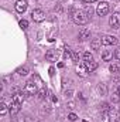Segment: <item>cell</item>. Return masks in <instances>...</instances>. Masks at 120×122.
Masks as SVG:
<instances>
[{
    "instance_id": "ba28073f",
    "label": "cell",
    "mask_w": 120,
    "mask_h": 122,
    "mask_svg": "<svg viewBox=\"0 0 120 122\" xmlns=\"http://www.w3.org/2000/svg\"><path fill=\"white\" fill-rule=\"evenodd\" d=\"M24 97H26V94H24L23 91H21V92H17V94H14V95L11 97V101H13V102H17V104H23Z\"/></svg>"
},
{
    "instance_id": "1f68e13d",
    "label": "cell",
    "mask_w": 120,
    "mask_h": 122,
    "mask_svg": "<svg viewBox=\"0 0 120 122\" xmlns=\"http://www.w3.org/2000/svg\"><path fill=\"white\" fill-rule=\"evenodd\" d=\"M119 115H120V109H119Z\"/></svg>"
},
{
    "instance_id": "7c38bea8",
    "label": "cell",
    "mask_w": 120,
    "mask_h": 122,
    "mask_svg": "<svg viewBox=\"0 0 120 122\" xmlns=\"http://www.w3.org/2000/svg\"><path fill=\"white\" fill-rule=\"evenodd\" d=\"M100 46H102L100 38H95V40H92V43H90V47H92V50H95V51H99V50H100Z\"/></svg>"
},
{
    "instance_id": "8992f818",
    "label": "cell",
    "mask_w": 120,
    "mask_h": 122,
    "mask_svg": "<svg viewBox=\"0 0 120 122\" xmlns=\"http://www.w3.org/2000/svg\"><path fill=\"white\" fill-rule=\"evenodd\" d=\"M23 92H24L26 95H35V94H37V85L32 84V82L30 81V82H27V84L24 85Z\"/></svg>"
},
{
    "instance_id": "3957f363",
    "label": "cell",
    "mask_w": 120,
    "mask_h": 122,
    "mask_svg": "<svg viewBox=\"0 0 120 122\" xmlns=\"http://www.w3.org/2000/svg\"><path fill=\"white\" fill-rule=\"evenodd\" d=\"M31 19H32L35 23H41V21H44V19H45V13H44L41 9H35V10H32V13H31Z\"/></svg>"
},
{
    "instance_id": "277c9868",
    "label": "cell",
    "mask_w": 120,
    "mask_h": 122,
    "mask_svg": "<svg viewBox=\"0 0 120 122\" xmlns=\"http://www.w3.org/2000/svg\"><path fill=\"white\" fill-rule=\"evenodd\" d=\"M109 10H110V6H109V3H106V1L99 3L97 7H96V13H97L99 16H106V14L109 13Z\"/></svg>"
},
{
    "instance_id": "2e32d148",
    "label": "cell",
    "mask_w": 120,
    "mask_h": 122,
    "mask_svg": "<svg viewBox=\"0 0 120 122\" xmlns=\"http://www.w3.org/2000/svg\"><path fill=\"white\" fill-rule=\"evenodd\" d=\"M71 58H72V61H74L75 64H78V62H79V60H81V54H79V51H72Z\"/></svg>"
},
{
    "instance_id": "9c48e42d",
    "label": "cell",
    "mask_w": 120,
    "mask_h": 122,
    "mask_svg": "<svg viewBox=\"0 0 120 122\" xmlns=\"http://www.w3.org/2000/svg\"><path fill=\"white\" fill-rule=\"evenodd\" d=\"M20 108H21V104H17V102H13V101H11L10 114H11V115H17V114L20 112Z\"/></svg>"
},
{
    "instance_id": "484cf974",
    "label": "cell",
    "mask_w": 120,
    "mask_h": 122,
    "mask_svg": "<svg viewBox=\"0 0 120 122\" xmlns=\"http://www.w3.org/2000/svg\"><path fill=\"white\" fill-rule=\"evenodd\" d=\"M102 122H110V118H109V114H105V115H103V119H102Z\"/></svg>"
},
{
    "instance_id": "d4e9b609",
    "label": "cell",
    "mask_w": 120,
    "mask_h": 122,
    "mask_svg": "<svg viewBox=\"0 0 120 122\" xmlns=\"http://www.w3.org/2000/svg\"><path fill=\"white\" fill-rule=\"evenodd\" d=\"M18 74L20 75H27V68H20L18 70Z\"/></svg>"
},
{
    "instance_id": "5b68a950",
    "label": "cell",
    "mask_w": 120,
    "mask_h": 122,
    "mask_svg": "<svg viewBox=\"0 0 120 122\" xmlns=\"http://www.w3.org/2000/svg\"><path fill=\"white\" fill-rule=\"evenodd\" d=\"M109 24L112 29H120V13H113V16H110Z\"/></svg>"
},
{
    "instance_id": "ac0fdd59",
    "label": "cell",
    "mask_w": 120,
    "mask_h": 122,
    "mask_svg": "<svg viewBox=\"0 0 120 122\" xmlns=\"http://www.w3.org/2000/svg\"><path fill=\"white\" fill-rule=\"evenodd\" d=\"M110 99H112V102H115V104H116V102H119V101H120V94L117 91L113 92V94L110 95Z\"/></svg>"
},
{
    "instance_id": "7a4b0ae2",
    "label": "cell",
    "mask_w": 120,
    "mask_h": 122,
    "mask_svg": "<svg viewBox=\"0 0 120 122\" xmlns=\"http://www.w3.org/2000/svg\"><path fill=\"white\" fill-rule=\"evenodd\" d=\"M100 41H102V44H103V46H115V44H117V43H119L117 37L110 36V34H105V36L100 38Z\"/></svg>"
},
{
    "instance_id": "f546056e",
    "label": "cell",
    "mask_w": 120,
    "mask_h": 122,
    "mask_svg": "<svg viewBox=\"0 0 120 122\" xmlns=\"http://www.w3.org/2000/svg\"><path fill=\"white\" fill-rule=\"evenodd\" d=\"M117 92H119V94H120V85H119V88H117Z\"/></svg>"
},
{
    "instance_id": "8fae6325",
    "label": "cell",
    "mask_w": 120,
    "mask_h": 122,
    "mask_svg": "<svg viewBox=\"0 0 120 122\" xmlns=\"http://www.w3.org/2000/svg\"><path fill=\"white\" fill-rule=\"evenodd\" d=\"M90 37V31L88 29H82V30L79 31V40L81 41H85V40H88Z\"/></svg>"
},
{
    "instance_id": "d6986e66",
    "label": "cell",
    "mask_w": 120,
    "mask_h": 122,
    "mask_svg": "<svg viewBox=\"0 0 120 122\" xmlns=\"http://www.w3.org/2000/svg\"><path fill=\"white\" fill-rule=\"evenodd\" d=\"M83 60H85V62H88V61H93V56H92L90 51L83 53Z\"/></svg>"
},
{
    "instance_id": "30bf717a",
    "label": "cell",
    "mask_w": 120,
    "mask_h": 122,
    "mask_svg": "<svg viewBox=\"0 0 120 122\" xmlns=\"http://www.w3.org/2000/svg\"><path fill=\"white\" fill-rule=\"evenodd\" d=\"M57 57H58V54H57V51H55V50H48V51H47V54H45V58H47L48 61H51V62L57 61Z\"/></svg>"
},
{
    "instance_id": "9a60e30c",
    "label": "cell",
    "mask_w": 120,
    "mask_h": 122,
    "mask_svg": "<svg viewBox=\"0 0 120 122\" xmlns=\"http://www.w3.org/2000/svg\"><path fill=\"white\" fill-rule=\"evenodd\" d=\"M112 58H113V53H112L110 50H105L103 54H102V60L103 61H110Z\"/></svg>"
},
{
    "instance_id": "cb8c5ba5",
    "label": "cell",
    "mask_w": 120,
    "mask_h": 122,
    "mask_svg": "<svg viewBox=\"0 0 120 122\" xmlns=\"http://www.w3.org/2000/svg\"><path fill=\"white\" fill-rule=\"evenodd\" d=\"M86 14H88V16H92V14H93V9H92V6H86Z\"/></svg>"
},
{
    "instance_id": "44dd1931",
    "label": "cell",
    "mask_w": 120,
    "mask_h": 122,
    "mask_svg": "<svg viewBox=\"0 0 120 122\" xmlns=\"http://www.w3.org/2000/svg\"><path fill=\"white\" fill-rule=\"evenodd\" d=\"M20 27H21L23 30H26V29L28 27V21H27V20H20Z\"/></svg>"
},
{
    "instance_id": "4316f807",
    "label": "cell",
    "mask_w": 120,
    "mask_h": 122,
    "mask_svg": "<svg viewBox=\"0 0 120 122\" xmlns=\"http://www.w3.org/2000/svg\"><path fill=\"white\" fill-rule=\"evenodd\" d=\"M14 122H26V121H24L23 117H16V118H14Z\"/></svg>"
},
{
    "instance_id": "4dcf8cb0",
    "label": "cell",
    "mask_w": 120,
    "mask_h": 122,
    "mask_svg": "<svg viewBox=\"0 0 120 122\" xmlns=\"http://www.w3.org/2000/svg\"><path fill=\"white\" fill-rule=\"evenodd\" d=\"M82 122H88V121H82Z\"/></svg>"
},
{
    "instance_id": "6da1fadb",
    "label": "cell",
    "mask_w": 120,
    "mask_h": 122,
    "mask_svg": "<svg viewBox=\"0 0 120 122\" xmlns=\"http://www.w3.org/2000/svg\"><path fill=\"white\" fill-rule=\"evenodd\" d=\"M72 20H74V23H76L79 26H85L89 21V16L83 10H75L72 13Z\"/></svg>"
},
{
    "instance_id": "5bb4252c",
    "label": "cell",
    "mask_w": 120,
    "mask_h": 122,
    "mask_svg": "<svg viewBox=\"0 0 120 122\" xmlns=\"http://www.w3.org/2000/svg\"><path fill=\"white\" fill-rule=\"evenodd\" d=\"M85 65H86V68H88V72H93L96 68H97V62L93 60V61H88V62H85Z\"/></svg>"
},
{
    "instance_id": "ffe728a7",
    "label": "cell",
    "mask_w": 120,
    "mask_h": 122,
    "mask_svg": "<svg viewBox=\"0 0 120 122\" xmlns=\"http://www.w3.org/2000/svg\"><path fill=\"white\" fill-rule=\"evenodd\" d=\"M109 70H110V72H119V65L117 64H112L110 67H109Z\"/></svg>"
},
{
    "instance_id": "e0dca14e",
    "label": "cell",
    "mask_w": 120,
    "mask_h": 122,
    "mask_svg": "<svg viewBox=\"0 0 120 122\" xmlns=\"http://www.w3.org/2000/svg\"><path fill=\"white\" fill-rule=\"evenodd\" d=\"M6 114H7V105H6L4 101H1V105H0V115L4 117Z\"/></svg>"
},
{
    "instance_id": "4fadbf2b",
    "label": "cell",
    "mask_w": 120,
    "mask_h": 122,
    "mask_svg": "<svg viewBox=\"0 0 120 122\" xmlns=\"http://www.w3.org/2000/svg\"><path fill=\"white\" fill-rule=\"evenodd\" d=\"M76 72H78L79 77H86V75H88V68H86V65H78Z\"/></svg>"
},
{
    "instance_id": "7402d4cb",
    "label": "cell",
    "mask_w": 120,
    "mask_h": 122,
    "mask_svg": "<svg viewBox=\"0 0 120 122\" xmlns=\"http://www.w3.org/2000/svg\"><path fill=\"white\" fill-rule=\"evenodd\" d=\"M38 95H40V98H41V99H44V98H45V95H47V90H45V88H41V90L38 91Z\"/></svg>"
},
{
    "instance_id": "f1b7e54d",
    "label": "cell",
    "mask_w": 120,
    "mask_h": 122,
    "mask_svg": "<svg viewBox=\"0 0 120 122\" xmlns=\"http://www.w3.org/2000/svg\"><path fill=\"white\" fill-rule=\"evenodd\" d=\"M85 3H93V1H96V0H83Z\"/></svg>"
},
{
    "instance_id": "603a6c76",
    "label": "cell",
    "mask_w": 120,
    "mask_h": 122,
    "mask_svg": "<svg viewBox=\"0 0 120 122\" xmlns=\"http://www.w3.org/2000/svg\"><path fill=\"white\" fill-rule=\"evenodd\" d=\"M68 119H69V121H76V119H78V117H76V114H74V112H71V114H69V115H68Z\"/></svg>"
},
{
    "instance_id": "52a82bcc",
    "label": "cell",
    "mask_w": 120,
    "mask_h": 122,
    "mask_svg": "<svg viewBox=\"0 0 120 122\" xmlns=\"http://www.w3.org/2000/svg\"><path fill=\"white\" fill-rule=\"evenodd\" d=\"M16 10L18 13H24L27 10V1L26 0H17L16 1Z\"/></svg>"
},
{
    "instance_id": "83f0119b",
    "label": "cell",
    "mask_w": 120,
    "mask_h": 122,
    "mask_svg": "<svg viewBox=\"0 0 120 122\" xmlns=\"http://www.w3.org/2000/svg\"><path fill=\"white\" fill-rule=\"evenodd\" d=\"M115 57H116L117 60H120V47L116 50V53H115Z\"/></svg>"
}]
</instances>
